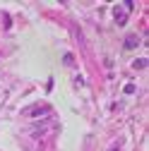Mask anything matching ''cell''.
<instances>
[{
	"label": "cell",
	"instance_id": "cell-5",
	"mask_svg": "<svg viewBox=\"0 0 149 151\" xmlns=\"http://www.w3.org/2000/svg\"><path fill=\"white\" fill-rule=\"evenodd\" d=\"M125 46H127V48H135V46H137V39H135V36H132V39H127Z\"/></svg>",
	"mask_w": 149,
	"mask_h": 151
},
{
	"label": "cell",
	"instance_id": "cell-6",
	"mask_svg": "<svg viewBox=\"0 0 149 151\" xmlns=\"http://www.w3.org/2000/svg\"><path fill=\"white\" fill-rule=\"evenodd\" d=\"M123 91H125V93H135V84H125Z\"/></svg>",
	"mask_w": 149,
	"mask_h": 151
},
{
	"label": "cell",
	"instance_id": "cell-4",
	"mask_svg": "<svg viewBox=\"0 0 149 151\" xmlns=\"http://www.w3.org/2000/svg\"><path fill=\"white\" fill-rule=\"evenodd\" d=\"M132 67H135V70H144V67H147V60H144V58H140V60H135V65H132Z\"/></svg>",
	"mask_w": 149,
	"mask_h": 151
},
{
	"label": "cell",
	"instance_id": "cell-3",
	"mask_svg": "<svg viewBox=\"0 0 149 151\" xmlns=\"http://www.w3.org/2000/svg\"><path fill=\"white\" fill-rule=\"evenodd\" d=\"M125 19H127V17H125V12H123V7H116V24H125Z\"/></svg>",
	"mask_w": 149,
	"mask_h": 151
},
{
	"label": "cell",
	"instance_id": "cell-2",
	"mask_svg": "<svg viewBox=\"0 0 149 151\" xmlns=\"http://www.w3.org/2000/svg\"><path fill=\"white\" fill-rule=\"evenodd\" d=\"M31 118H41V115H48V108H31V110H27Z\"/></svg>",
	"mask_w": 149,
	"mask_h": 151
},
{
	"label": "cell",
	"instance_id": "cell-1",
	"mask_svg": "<svg viewBox=\"0 0 149 151\" xmlns=\"http://www.w3.org/2000/svg\"><path fill=\"white\" fill-rule=\"evenodd\" d=\"M48 127H51V120L46 118L43 122H36V125L29 129V134H31V137H41V134H46V132H48Z\"/></svg>",
	"mask_w": 149,
	"mask_h": 151
}]
</instances>
